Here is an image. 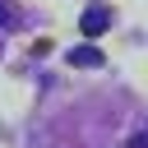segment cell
Segmentation results:
<instances>
[{
  "mask_svg": "<svg viewBox=\"0 0 148 148\" xmlns=\"http://www.w3.org/2000/svg\"><path fill=\"white\" fill-rule=\"evenodd\" d=\"M69 65H79V69H97V65H102V51H97V46H74V51H69Z\"/></svg>",
  "mask_w": 148,
  "mask_h": 148,
  "instance_id": "2",
  "label": "cell"
},
{
  "mask_svg": "<svg viewBox=\"0 0 148 148\" xmlns=\"http://www.w3.org/2000/svg\"><path fill=\"white\" fill-rule=\"evenodd\" d=\"M130 148H148V134H139V139H134V143H130Z\"/></svg>",
  "mask_w": 148,
  "mask_h": 148,
  "instance_id": "4",
  "label": "cell"
},
{
  "mask_svg": "<svg viewBox=\"0 0 148 148\" xmlns=\"http://www.w3.org/2000/svg\"><path fill=\"white\" fill-rule=\"evenodd\" d=\"M106 23H111V9H102V5H92L88 14H83V37H97V32H106Z\"/></svg>",
  "mask_w": 148,
  "mask_h": 148,
  "instance_id": "1",
  "label": "cell"
},
{
  "mask_svg": "<svg viewBox=\"0 0 148 148\" xmlns=\"http://www.w3.org/2000/svg\"><path fill=\"white\" fill-rule=\"evenodd\" d=\"M0 23H5V28H14V23H18V9H9L5 0H0Z\"/></svg>",
  "mask_w": 148,
  "mask_h": 148,
  "instance_id": "3",
  "label": "cell"
}]
</instances>
